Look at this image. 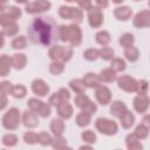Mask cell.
I'll list each match as a JSON object with an SVG mask.
<instances>
[{
  "mask_svg": "<svg viewBox=\"0 0 150 150\" xmlns=\"http://www.w3.org/2000/svg\"><path fill=\"white\" fill-rule=\"evenodd\" d=\"M27 34L29 40L35 45L50 46L59 38V28L53 18L40 16L30 22Z\"/></svg>",
  "mask_w": 150,
  "mask_h": 150,
  "instance_id": "obj_1",
  "label": "cell"
},
{
  "mask_svg": "<svg viewBox=\"0 0 150 150\" xmlns=\"http://www.w3.org/2000/svg\"><path fill=\"white\" fill-rule=\"evenodd\" d=\"M39 82H40V86H38V82H36V81L34 82V84H33V90H34L36 94L43 96V95H46V93L48 91V87L45 86L43 82H41V81H39Z\"/></svg>",
  "mask_w": 150,
  "mask_h": 150,
  "instance_id": "obj_2",
  "label": "cell"
},
{
  "mask_svg": "<svg viewBox=\"0 0 150 150\" xmlns=\"http://www.w3.org/2000/svg\"><path fill=\"white\" fill-rule=\"evenodd\" d=\"M124 109V105L122 104V102H115L114 105L111 107V114H114L115 116H121V110Z\"/></svg>",
  "mask_w": 150,
  "mask_h": 150,
  "instance_id": "obj_3",
  "label": "cell"
},
{
  "mask_svg": "<svg viewBox=\"0 0 150 150\" xmlns=\"http://www.w3.org/2000/svg\"><path fill=\"white\" fill-rule=\"evenodd\" d=\"M97 79L94 76V74H88L87 77H86V83L89 86V87H94V86H97Z\"/></svg>",
  "mask_w": 150,
  "mask_h": 150,
  "instance_id": "obj_4",
  "label": "cell"
},
{
  "mask_svg": "<svg viewBox=\"0 0 150 150\" xmlns=\"http://www.w3.org/2000/svg\"><path fill=\"white\" fill-rule=\"evenodd\" d=\"M23 46H25V41H23L22 36H20L19 39L13 41V47L14 48H23Z\"/></svg>",
  "mask_w": 150,
  "mask_h": 150,
  "instance_id": "obj_5",
  "label": "cell"
},
{
  "mask_svg": "<svg viewBox=\"0 0 150 150\" xmlns=\"http://www.w3.org/2000/svg\"><path fill=\"white\" fill-rule=\"evenodd\" d=\"M112 54H114V53H112L111 50H109V49H108V52H104V53L102 52V55H103L102 57H104V59H109V57H111V56H112Z\"/></svg>",
  "mask_w": 150,
  "mask_h": 150,
  "instance_id": "obj_6",
  "label": "cell"
},
{
  "mask_svg": "<svg viewBox=\"0 0 150 150\" xmlns=\"http://www.w3.org/2000/svg\"><path fill=\"white\" fill-rule=\"evenodd\" d=\"M15 1H18V2H25L26 0H15Z\"/></svg>",
  "mask_w": 150,
  "mask_h": 150,
  "instance_id": "obj_7",
  "label": "cell"
},
{
  "mask_svg": "<svg viewBox=\"0 0 150 150\" xmlns=\"http://www.w3.org/2000/svg\"><path fill=\"white\" fill-rule=\"evenodd\" d=\"M67 1H75V0H67Z\"/></svg>",
  "mask_w": 150,
  "mask_h": 150,
  "instance_id": "obj_8",
  "label": "cell"
}]
</instances>
